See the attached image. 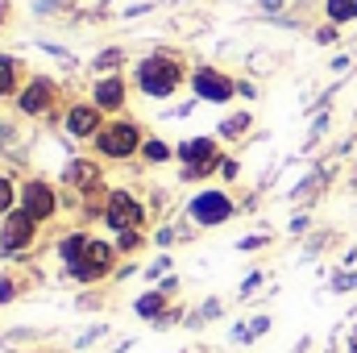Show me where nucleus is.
Wrapping results in <instances>:
<instances>
[{
    "mask_svg": "<svg viewBox=\"0 0 357 353\" xmlns=\"http://www.w3.org/2000/svg\"><path fill=\"white\" fill-rule=\"evenodd\" d=\"M137 84L146 96H171L178 88V67L171 59H146L137 67Z\"/></svg>",
    "mask_w": 357,
    "mask_h": 353,
    "instance_id": "1",
    "label": "nucleus"
},
{
    "mask_svg": "<svg viewBox=\"0 0 357 353\" xmlns=\"http://www.w3.org/2000/svg\"><path fill=\"white\" fill-rule=\"evenodd\" d=\"M104 216H108V225H112V229L133 233V229L142 225V216H146V212H142V204H137L129 191H112V195H108V212H104Z\"/></svg>",
    "mask_w": 357,
    "mask_h": 353,
    "instance_id": "2",
    "label": "nucleus"
},
{
    "mask_svg": "<svg viewBox=\"0 0 357 353\" xmlns=\"http://www.w3.org/2000/svg\"><path fill=\"white\" fill-rule=\"evenodd\" d=\"M178 158L187 163V179L208 175V171L216 167V142H208V137H191V142L178 150Z\"/></svg>",
    "mask_w": 357,
    "mask_h": 353,
    "instance_id": "3",
    "label": "nucleus"
},
{
    "mask_svg": "<svg viewBox=\"0 0 357 353\" xmlns=\"http://www.w3.org/2000/svg\"><path fill=\"white\" fill-rule=\"evenodd\" d=\"M137 129L133 125H112V129H100V154L108 158H129L137 150Z\"/></svg>",
    "mask_w": 357,
    "mask_h": 353,
    "instance_id": "4",
    "label": "nucleus"
},
{
    "mask_svg": "<svg viewBox=\"0 0 357 353\" xmlns=\"http://www.w3.org/2000/svg\"><path fill=\"white\" fill-rule=\"evenodd\" d=\"M33 216L25 212V208H17V212H8L4 216V229H0V241H4V250H25L29 241H33Z\"/></svg>",
    "mask_w": 357,
    "mask_h": 353,
    "instance_id": "5",
    "label": "nucleus"
},
{
    "mask_svg": "<svg viewBox=\"0 0 357 353\" xmlns=\"http://www.w3.org/2000/svg\"><path fill=\"white\" fill-rule=\"evenodd\" d=\"M191 216H195L199 225H220V220L233 216V204H229V195H220V191H204V195H195Z\"/></svg>",
    "mask_w": 357,
    "mask_h": 353,
    "instance_id": "6",
    "label": "nucleus"
},
{
    "mask_svg": "<svg viewBox=\"0 0 357 353\" xmlns=\"http://www.w3.org/2000/svg\"><path fill=\"white\" fill-rule=\"evenodd\" d=\"M108 262H112V250L104 246V241H88V250H84V258L75 266H67L75 278H84V283H91V278H100L104 270H108Z\"/></svg>",
    "mask_w": 357,
    "mask_h": 353,
    "instance_id": "7",
    "label": "nucleus"
},
{
    "mask_svg": "<svg viewBox=\"0 0 357 353\" xmlns=\"http://www.w3.org/2000/svg\"><path fill=\"white\" fill-rule=\"evenodd\" d=\"M21 208H25L33 220H46V216L54 212V191H50L42 179H33V183H25V191H21Z\"/></svg>",
    "mask_w": 357,
    "mask_h": 353,
    "instance_id": "8",
    "label": "nucleus"
},
{
    "mask_svg": "<svg viewBox=\"0 0 357 353\" xmlns=\"http://www.w3.org/2000/svg\"><path fill=\"white\" fill-rule=\"evenodd\" d=\"M195 91L204 96V100H229L233 96V84L225 80V75H216V71H195Z\"/></svg>",
    "mask_w": 357,
    "mask_h": 353,
    "instance_id": "9",
    "label": "nucleus"
},
{
    "mask_svg": "<svg viewBox=\"0 0 357 353\" xmlns=\"http://www.w3.org/2000/svg\"><path fill=\"white\" fill-rule=\"evenodd\" d=\"M96 104H100V108H121V104H125V88H121L116 75L96 84Z\"/></svg>",
    "mask_w": 357,
    "mask_h": 353,
    "instance_id": "10",
    "label": "nucleus"
},
{
    "mask_svg": "<svg viewBox=\"0 0 357 353\" xmlns=\"http://www.w3.org/2000/svg\"><path fill=\"white\" fill-rule=\"evenodd\" d=\"M96 108H71V117H67V129L75 133V137H88V133H96Z\"/></svg>",
    "mask_w": 357,
    "mask_h": 353,
    "instance_id": "11",
    "label": "nucleus"
},
{
    "mask_svg": "<svg viewBox=\"0 0 357 353\" xmlns=\"http://www.w3.org/2000/svg\"><path fill=\"white\" fill-rule=\"evenodd\" d=\"M46 104H50V84H46V80L29 84V91L21 96V108H25V112H42Z\"/></svg>",
    "mask_w": 357,
    "mask_h": 353,
    "instance_id": "12",
    "label": "nucleus"
},
{
    "mask_svg": "<svg viewBox=\"0 0 357 353\" xmlns=\"http://www.w3.org/2000/svg\"><path fill=\"white\" fill-rule=\"evenodd\" d=\"M91 237H84V233H71L67 241H63V258H67V266H75L79 258H84V250H88Z\"/></svg>",
    "mask_w": 357,
    "mask_h": 353,
    "instance_id": "13",
    "label": "nucleus"
},
{
    "mask_svg": "<svg viewBox=\"0 0 357 353\" xmlns=\"http://www.w3.org/2000/svg\"><path fill=\"white\" fill-rule=\"evenodd\" d=\"M328 17H333V21H354L357 0H328Z\"/></svg>",
    "mask_w": 357,
    "mask_h": 353,
    "instance_id": "14",
    "label": "nucleus"
},
{
    "mask_svg": "<svg viewBox=\"0 0 357 353\" xmlns=\"http://www.w3.org/2000/svg\"><path fill=\"white\" fill-rule=\"evenodd\" d=\"M67 179H71V183H79V187H91V183H96V167H91V163H71Z\"/></svg>",
    "mask_w": 357,
    "mask_h": 353,
    "instance_id": "15",
    "label": "nucleus"
},
{
    "mask_svg": "<svg viewBox=\"0 0 357 353\" xmlns=\"http://www.w3.org/2000/svg\"><path fill=\"white\" fill-rule=\"evenodd\" d=\"M158 308H162V295H142L137 299V312L142 316H158Z\"/></svg>",
    "mask_w": 357,
    "mask_h": 353,
    "instance_id": "16",
    "label": "nucleus"
},
{
    "mask_svg": "<svg viewBox=\"0 0 357 353\" xmlns=\"http://www.w3.org/2000/svg\"><path fill=\"white\" fill-rule=\"evenodd\" d=\"M13 75H17V71H13V63H8V59H0V96H4V91H13Z\"/></svg>",
    "mask_w": 357,
    "mask_h": 353,
    "instance_id": "17",
    "label": "nucleus"
},
{
    "mask_svg": "<svg viewBox=\"0 0 357 353\" xmlns=\"http://www.w3.org/2000/svg\"><path fill=\"white\" fill-rule=\"evenodd\" d=\"M146 154H150V158H154V163H162V158H167V154H171V150H167V146H162V142H150V146H146Z\"/></svg>",
    "mask_w": 357,
    "mask_h": 353,
    "instance_id": "18",
    "label": "nucleus"
},
{
    "mask_svg": "<svg viewBox=\"0 0 357 353\" xmlns=\"http://www.w3.org/2000/svg\"><path fill=\"white\" fill-rule=\"evenodd\" d=\"M8 204H13V183H8V179H0V212H4Z\"/></svg>",
    "mask_w": 357,
    "mask_h": 353,
    "instance_id": "19",
    "label": "nucleus"
}]
</instances>
